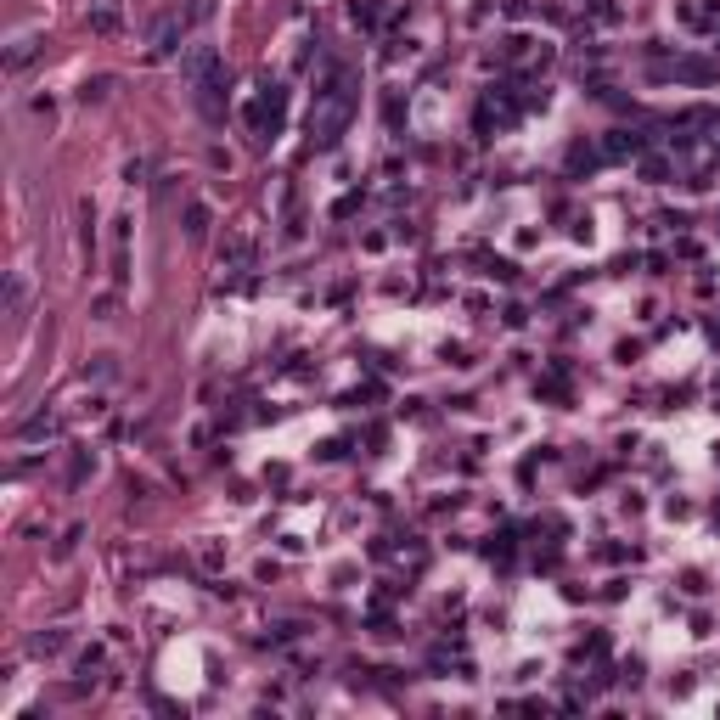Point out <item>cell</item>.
Returning a JSON list of instances; mask_svg holds the SVG:
<instances>
[{"label":"cell","instance_id":"obj_2","mask_svg":"<svg viewBox=\"0 0 720 720\" xmlns=\"http://www.w3.org/2000/svg\"><path fill=\"white\" fill-rule=\"evenodd\" d=\"M90 28H96V34H113V28H118V11H113V6L90 11Z\"/></svg>","mask_w":720,"mask_h":720},{"label":"cell","instance_id":"obj_1","mask_svg":"<svg viewBox=\"0 0 720 720\" xmlns=\"http://www.w3.org/2000/svg\"><path fill=\"white\" fill-rule=\"evenodd\" d=\"M175 40H180V23H163L153 40V57H175Z\"/></svg>","mask_w":720,"mask_h":720},{"label":"cell","instance_id":"obj_4","mask_svg":"<svg viewBox=\"0 0 720 720\" xmlns=\"http://www.w3.org/2000/svg\"><path fill=\"white\" fill-rule=\"evenodd\" d=\"M57 428V416H34V422H23V439H40V433H51Z\"/></svg>","mask_w":720,"mask_h":720},{"label":"cell","instance_id":"obj_3","mask_svg":"<svg viewBox=\"0 0 720 720\" xmlns=\"http://www.w3.org/2000/svg\"><path fill=\"white\" fill-rule=\"evenodd\" d=\"M28 57H34V40H17V45H11V51H6V68H23V62H28Z\"/></svg>","mask_w":720,"mask_h":720}]
</instances>
